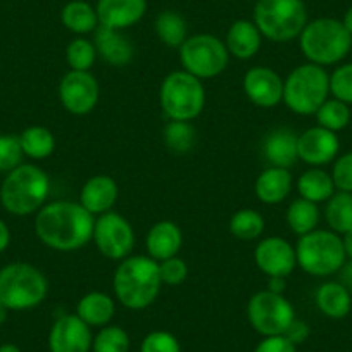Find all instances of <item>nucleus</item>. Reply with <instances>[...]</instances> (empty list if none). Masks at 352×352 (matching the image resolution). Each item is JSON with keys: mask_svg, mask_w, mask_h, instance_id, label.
Returning <instances> with one entry per match:
<instances>
[{"mask_svg": "<svg viewBox=\"0 0 352 352\" xmlns=\"http://www.w3.org/2000/svg\"><path fill=\"white\" fill-rule=\"evenodd\" d=\"M96 216L80 202H47L35 218V233L40 242L57 252H74L92 242Z\"/></svg>", "mask_w": 352, "mask_h": 352, "instance_id": "nucleus-1", "label": "nucleus"}, {"mask_svg": "<svg viewBox=\"0 0 352 352\" xmlns=\"http://www.w3.org/2000/svg\"><path fill=\"white\" fill-rule=\"evenodd\" d=\"M162 282L159 263L148 256H128L113 275L114 299L130 311H144L157 300Z\"/></svg>", "mask_w": 352, "mask_h": 352, "instance_id": "nucleus-2", "label": "nucleus"}, {"mask_svg": "<svg viewBox=\"0 0 352 352\" xmlns=\"http://www.w3.org/2000/svg\"><path fill=\"white\" fill-rule=\"evenodd\" d=\"M50 178L40 166L23 162L8 173L0 187V202L14 216L38 212L47 204Z\"/></svg>", "mask_w": 352, "mask_h": 352, "instance_id": "nucleus-3", "label": "nucleus"}, {"mask_svg": "<svg viewBox=\"0 0 352 352\" xmlns=\"http://www.w3.org/2000/svg\"><path fill=\"white\" fill-rule=\"evenodd\" d=\"M299 45L307 63L321 67L335 66L351 52L352 35L340 19L318 18L307 21L299 36Z\"/></svg>", "mask_w": 352, "mask_h": 352, "instance_id": "nucleus-4", "label": "nucleus"}, {"mask_svg": "<svg viewBox=\"0 0 352 352\" xmlns=\"http://www.w3.org/2000/svg\"><path fill=\"white\" fill-rule=\"evenodd\" d=\"M328 97L330 74L318 64H300L283 78V104L299 116H314Z\"/></svg>", "mask_w": 352, "mask_h": 352, "instance_id": "nucleus-5", "label": "nucleus"}, {"mask_svg": "<svg viewBox=\"0 0 352 352\" xmlns=\"http://www.w3.org/2000/svg\"><path fill=\"white\" fill-rule=\"evenodd\" d=\"M297 266L316 278H328L340 272L347 261L342 236L331 230H313L296 243Z\"/></svg>", "mask_w": 352, "mask_h": 352, "instance_id": "nucleus-6", "label": "nucleus"}, {"mask_svg": "<svg viewBox=\"0 0 352 352\" xmlns=\"http://www.w3.org/2000/svg\"><path fill=\"white\" fill-rule=\"evenodd\" d=\"M49 296V280L36 266L11 263L0 270V304L9 311H28Z\"/></svg>", "mask_w": 352, "mask_h": 352, "instance_id": "nucleus-7", "label": "nucleus"}, {"mask_svg": "<svg viewBox=\"0 0 352 352\" xmlns=\"http://www.w3.org/2000/svg\"><path fill=\"white\" fill-rule=\"evenodd\" d=\"M254 25L263 38L287 43L299 38L307 25V9L302 0H257Z\"/></svg>", "mask_w": 352, "mask_h": 352, "instance_id": "nucleus-8", "label": "nucleus"}, {"mask_svg": "<svg viewBox=\"0 0 352 352\" xmlns=\"http://www.w3.org/2000/svg\"><path fill=\"white\" fill-rule=\"evenodd\" d=\"M159 104L169 121H194L206 107L204 81L185 69L171 71L159 88Z\"/></svg>", "mask_w": 352, "mask_h": 352, "instance_id": "nucleus-9", "label": "nucleus"}, {"mask_svg": "<svg viewBox=\"0 0 352 352\" xmlns=\"http://www.w3.org/2000/svg\"><path fill=\"white\" fill-rule=\"evenodd\" d=\"M182 69L199 80H212L228 67L230 54L225 42L211 33L190 35L178 49Z\"/></svg>", "mask_w": 352, "mask_h": 352, "instance_id": "nucleus-10", "label": "nucleus"}, {"mask_svg": "<svg viewBox=\"0 0 352 352\" xmlns=\"http://www.w3.org/2000/svg\"><path fill=\"white\" fill-rule=\"evenodd\" d=\"M247 320L252 330L263 337L283 335L296 320V307L285 294L259 290L247 302Z\"/></svg>", "mask_w": 352, "mask_h": 352, "instance_id": "nucleus-11", "label": "nucleus"}, {"mask_svg": "<svg viewBox=\"0 0 352 352\" xmlns=\"http://www.w3.org/2000/svg\"><path fill=\"white\" fill-rule=\"evenodd\" d=\"M92 242L106 259L120 263L133 254L137 236L131 223L123 214L109 211L96 218Z\"/></svg>", "mask_w": 352, "mask_h": 352, "instance_id": "nucleus-12", "label": "nucleus"}, {"mask_svg": "<svg viewBox=\"0 0 352 352\" xmlns=\"http://www.w3.org/2000/svg\"><path fill=\"white\" fill-rule=\"evenodd\" d=\"M100 87L90 71H67L59 81L60 106L73 116H85L97 107Z\"/></svg>", "mask_w": 352, "mask_h": 352, "instance_id": "nucleus-13", "label": "nucleus"}, {"mask_svg": "<svg viewBox=\"0 0 352 352\" xmlns=\"http://www.w3.org/2000/svg\"><path fill=\"white\" fill-rule=\"evenodd\" d=\"M254 263L268 278L272 276L289 278L297 268L296 245H292L283 236H268L259 240L254 249Z\"/></svg>", "mask_w": 352, "mask_h": 352, "instance_id": "nucleus-14", "label": "nucleus"}, {"mask_svg": "<svg viewBox=\"0 0 352 352\" xmlns=\"http://www.w3.org/2000/svg\"><path fill=\"white\" fill-rule=\"evenodd\" d=\"M94 331L76 313L60 314L49 331V352H92Z\"/></svg>", "mask_w": 352, "mask_h": 352, "instance_id": "nucleus-15", "label": "nucleus"}, {"mask_svg": "<svg viewBox=\"0 0 352 352\" xmlns=\"http://www.w3.org/2000/svg\"><path fill=\"white\" fill-rule=\"evenodd\" d=\"M243 94L254 106L272 109L283 102V78L268 66L250 67L242 80Z\"/></svg>", "mask_w": 352, "mask_h": 352, "instance_id": "nucleus-16", "label": "nucleus"}, {"mask_svg": "<svg viewBox=\"0 0 352 352\" xmlns=\"http://www.w3.org/2000/svg\"><path fill=\"white\" fill-rule=\"evenodd\" d=\"M340 151V140L333 131L321 126H311L299 135V161L309 168H323L337 159Z\"/></svg>", "mask_w": 352, "mask_h": 352, "instance_id": "nucleus-17", "label": "nucleus"}, {"mask_svg": "<svg viewBox=\"0 0 352 352\" xmlns=\"http://www.w3.org/2000/svg\"><path fill=\"white\" fill-rule=\"evenodd\" d=\"M120 199V187L113 176L96 175L88 178L80 190V204L92 216L113 211Z\"/></svg>", "mask_w": 352, "mask_h": 352, "instance_id": "nucleus-18", "label": "nucleus"}, {"mask_svg": "<svg viewBox=\"0 0 352 352\" xmlns=\"http://www.w3.org/2000/svg\"><path fill=\"white\" fill-rule=\"evenodd\" d=\"M96 9L100 26L123 32L142 21L147 0H99Z\"/></svg>", "mask_w": 352, "mask_h": 352, "instance_id": "nucleus-19", "label": "nucleus"}, {"mask_svg": "<svg viewBox=\"0 0 352 352\" xmlns=\"http://www.w3.org/2000/svg\"><path fill=\"white\" fill-rule=\"evenodd\" d=\"M94 43L100 59L113 67L128 66L135 57L133 43L120 30L99 26L94 33Z\"/></svg>", "mask_w": 352, "mask_h": 352, "instance_id": "nucleus-20", "label": "nucleus"}, {"mask_svg": "<svg viewBox=\"0 0 352 352\" xmlns=\"http://www.w3.org/2000/svg\"><path fill=\"white\" fill-rule=\"evenodd\" d=\"M182 245H184V233L182 228L175 221L162 219L157 221L145 236V250L147 256L154 261L169 259L180 254Z\"/></svg>", "mask_w": 352, "mask_h": 352, "instance_id": "nucleus-21", "label": "nucleus"}, {"mask_svg": "<svg viewBox=\"0 0 352 352\" xmlns=\"http://www.w3.org/2000/svg\"><path fill=\"white\" fill-rule=\"evenodd\" d=\"M297 144H299V133H296L292 128H276L264 140V159L270 162V166L290 169L299 161Z\"/></svg>", "mask_w": 352, "mask_h": 352, "instance_id": "nucleus-22", "label": "nucleus"}, {"mask_svg": "<svg viewBox=\"0 0 352 352\" xmlns=\"http://www.w3.org/2000/svg\"><path fill=\"white\" fill-rule=\"evenodd\" d=\"M294 187V178L290 169L270 166L257 176L254 184V194L263 204L275 206L285 201Z\"/></svg>", "mask_w": 352, "mask_h": 352, "instance_id": "nucleus-23", "label": "nucleus"}, {"mask_svg": "<svg viewBox=\"0 0 352 352\" xmlns=\"http://www.w3.org/2000/svg\"><path fill=\"white\" fill-rule=\"evenodd\" d=\"M225 45L228 49L230 57L239 60H249L257 56L263 45V35L249 19H239L228 28L225 36Z\"/></svg>", "mask_w": 352, "mask_h": 352, "instance_id": "nucleus-24", "label": "nucleus"}, {"mask_svg": "<svg viewBox=\"0 0 352 352\" xmlns=\"http://www.w3.org/2000/svg\"><path fill=\"white\" fill-rule=\"evenodd\" d=\"M74 313L92 330L94 328L107 327L113 321L114 314H116V299L106 292L94 290V292L85 294L78 300Z\"/></svg>", "mask_w": 352, "mask_h": 352, "instance_id": "nucleus-25", "label": "nucleus"}, {"mask_svg": "<svg viewBox=\"0 0 352 352\" xmlns=\"http://www.w3.org/2000/svg\"><path fill=\"white\" fill-rule=\"evenodd\" d=\"M320 313L330 320H344L352 309V294L340 282H324L314 294Z\"/></svg>", "mask_w": 352, "mask_h": 352, "instance_id": "nucleus-26", "label": "nucleus"}, {"mask_svg": "<svg viewBox=\"0 0 352 352\" xmlns=\"http://www.w3.org/2000/svg\"><path fill=\"white\" fill-rule=\"evenodd\" d=\"M60 23L66 30L78 36L96 33L99 28V16L97 9L85 0H71L60 11Z\"/></svg>", "mask_w": 352, "mask_h": 352, "instance_id": "nucleus-27", "label": "nucleus"}, {"mask_svg": "<svg viewBox=\"0 0 352 352\" xmlns=\"http://www.w3.org/2000/svg\"><path fill=\"white\" fill-rule=\"evenodd\" d=\"M297 192H299V197L314 204H321V202H327L337 192V188H335L330 173L324 171L323 168H309L299 176Z\"/></svg>", "mask_w": 352, "mask_h": 352, "instance_id": "nucleus-28", "label": "nucleus"}, {"mask_svg": "<svg viewBox=\"0 0 352 352\" xmlns=\"http://www.w3.org/2000/svg\"><path fill=\"white\" fill-rule=\"evenodd\" d=\"M320 219L321 211L320 208H318V204L306 201V199L302 197L290 202L285 212L287 225H289V228L292 230V233H296L297 236H302L306 235V233L316 230L318 225H320Z\"/></svg>", "mask_w": 352, "mask_h": 352, "instance_id": "nucleus-29", "label": "nucleus"}, {"mask_svg": "<svg viewBox=\"0 0 352 352\" xmlns=\"http://www.w3.org/2000/svg\"><path fill=\"white\" fill-rule=\"evenodd\" d=\"M324 221L331 232L344 235L352 230V194L337 190L324 202Z\"/></svg>", "mask_w": 352, "mask_h": 352, "instance_id": "nucleus-30", "label": "nucleus"}, {"mask_svg": "<svg viewBox=\"0 0 352 352\" xmlns=\"http://www.w3.org/2000/svg\"><path fill=\"white\" fill-rule=\"evenodd\" d=\"M154 30L157 38L171 49H180L188 38V25L184 16L176 11L159 12L154 21Z\"/></svg>", "mask_w": 352, "mask_h": 352, "instance_id": "nucleus-31", "label": "nucleus"}, {"mask_svg": "<svg viewBox=\"0 0 352 352\" xmlns=\"http://www.w3.org/2000/svg\"><path fill=\"white\" fill-rule=\"evenodd\" d=\"M23 154L35 161L50 157L56 151V137L45 126H30L19 135Z\"/></svg>", "mask_w": 352, "mask_h": 352, "instance_id": "nucleus-32", "label": "nucleus"}, {"mask_svg": "<svg viewBox=\"0 0 352 352\" xmlns=\"http://www.w3.org/2000/svg\"><path fill=\"white\" fill-rule=\"evenodd\" d=\"M230 233L239 240H257L264 233L266 223L263 214L256 209H239L235 214L230 218L228 223Z\"/></svg>", "mask_w": 352, "mask_h": 352, "instance_id": "nucleus-33", "label": "nucleus"}, {"mask_svg": "<svg viewBox=\"0 0 352 352\" xmlns=\"http://www.w3.org/2000/svg\"><path fill=\"white\" fill-rule=\"evenodd\" d=\"M314 116L318 120V126L338 133V131L345 130L351 123V107L342 100L331 97V99L324 100L323 106L316 111Z\"/></svg>", "mask_w": 352, "mask_h": 352, "instance_id": "nucleus-34", "label": "nucleus"}, {"mask_svg": "<svg viewBox=\"0 0 352 352\" xmlns=\"http://www.w3.org/2000/svg\"><path fill=\"white\" fill-rule=\"evenodd\" d=\"M97 54L94 40L76 36L66 47V63L71 71H90L96 64Z\"/></svg>", "mask_w": 352, "mask_h": 352, "instance_id": "nucleus-35", "label": "nucleus"}, {"mask_svg": "<svg viewBox=\"0 0 352 352\" xmlns=\"http://www.w3.org/2000/svg\"><path fill=\"white\" fill-rule=\"evenodd\" d=\"M166 147L175 154H187L194 148L195 144V128L188 121H169L164 128Z\"/></svg>", "mask_w": 352, "mask_h": 352, "instance_id": "nucleus-36", "label": "nucleus"}, {"mask_svg": "<svg viewBox=\"0 0 352 352\" xmlns=\"http://www.w3.org/2000/svg\"><path fill=\"white\" fill-rule=\"evenodd\" d=\"M130 335L118 324L99 328L94 335L92 352H130Z\"/></svg>", "mask_w": 352, "mask_h": 352, "instance_id": "nucleus-37", "label": "nucleus"}, {"mask_svg": "<svg viewBox=\"0 0 352 352\" xmlns=\"http://www.w3.org/2000/svg\"><path fill=\"white\" fill-rule=\"evenodd\" d=\"M330 96L352 106V63L340 64L330 74Z\"/></svg>", "mask_w": 352, "mask_h": 352, "instance_id": "nucleus-38", "label": "nucleus"}, {"mask_svg": "<svg viewBox=\"0 0 352 352\" xmlns=\"http://www.w3.org/2000/svg\"><path fill=\"white\" fill-rule=\"evenodd\" d=\"M23 148L19 137L0 135V173H9L23 164Z\"/></svg>", "mask_w": 352, "mask_h": 352, "instance_id": "nucleus-39", "label": "nucleus"}, {"mask_svg": "<svg viewBox=\"0 0 352 352\" xmlns=\"http://www.w3.org/2000/svg\"><path fill=\"white\" fill-rule=\"evenodd\" d=\"M140 352H182V344L171 331L154 330L142 338Z\"/></svg>", "mask_w": 352, "mask_h": 352, "instance_id": "nucleus-40", "label": "nucleus"}, {"mask_svg": "<svg viewBox=\"0 0 352 352\" xmlns=\"http://www.w3.org/2000/svg\"><path fill=\"white\" fill-rule=\"evenodd\" d=\"M159 275L162 285L178 287L188 278V264L180 256L169 257L159 263Z\"/></svg>", "mask_w": 352, "mask_h": 352, "instance_id": "nucleus-41", "label": "nucleus"}, {"mask_svg": "<svg viewBox=\"0 0 352 352\" xmlns=\"http://www.w3.org/2000/svg\"><path fill=\"white\" fill-rule=\"evenodd\" d=\"M330 175L337 190L352 194V152H345L335 159Z\"/></svg>", "mask_w": 352, "mask_h": 352, "instance_id": "nucleus-42", "label": "nucleus"}, {"mask_svg": "<svg viewBox=\"0 0 352 352\" xmlns=\"http://www.w3.org/2000/svg\"><path fill=\"white\" fill-rule=\"evenodd\" d=\"M254 352H297V347L285 335L263 337V340L254 347Z\"/></svg>", "mask_w": 352, "mask_h": 352, "instance_id": "nucleus-43", "label": "nucleus"}, {"mask_svg": "<svg viewBox=\"0 0 352 352\" xmlns=\"http://www.w3.org/2000/svg\"><path fill=\"white\" fill-rule=\"evenodd\" d=\"M283 335H285V337L289 338V340L292 342V344L297 347V345L304 344V342L309 338L311 328H309V324L306 323V321L297 320V318H296V320L290 323V327L287 328V331Z\"/></svg>", "mask_w": 352, "mask_h": 352, "instance_id": "nucleus-44", "label": "nucleus"}, {"mask_svg": "<svg viewBox=\"0 0 352 352\" xmlns=\"http://www.w3.org/2000/svg\"><path fill=\"white\" fill-rule=\"evenodd\" d=\"M338 275V282L352 294V259L345 261V264L340 268V272L337 273Z\"/></svg>", "mask_w": 352, "mask_h": 352, "instance_id": "nucleus-45", "label": "nucleus"}, {"mask_svg": "<svg viewBox=\"0 0 352 352\" xmlns=\"http://www.w3.org/2000/svg\"><path fill=\"white\" fill-rule=\"evenodd\" d=\"M268 290H272L275 294H285L287 278H282V276H272V278H268Z\"/></svg>", "mask_w": 352, "mask_h": 352, "instance_id": "nucleus-46", "label": "nucleus"}, {"mask_svg": "<svg viewBox=\"0 0 352 352\" xmlns=\"http://www.w3.org/2000/svg\"><path fill=\"white\" fill-rule=\"evenodd\" d=\"M9 243H11V232H9V226L0 219V252H4Z\"/></svg>", "mask_w": 352, "mask_h": 352, "instance_id": "nucleus-47", "label": "nucleus"}, {"mask_svg": "<svg viewBox=\"0 0 352 352\" xmlns=\"http://www.w3.org/2000/svg\"><path fill=\"white\" fill-rule=\"evenodd\" d=\"M342 243H344V250L347 259H352V230L342 235Z\"/></svg>", "mask_w": 352, "mask_h": 352, "instance_id": "nucleus-48", "label": "nucleus"}, {"mask_svg": "<svg viewBox=\"0 0 352 352\" xmlns=\"http://www.w3.org/2000/svg\"><path fill=\"white\" fill-rule=\"evenodd\" d=\"M342 23H344L345 30H347V32L352 35V6L347 9V11H345L344 18H342Z\"/></svg>", "mask_w": 352, "mask_h": 352, "instance_id": "nucleus-49", "label": "nucleus"}, {"mask_svg": "<svg viewBox=\"0 0 352 352\" xmlns=\"http://www.w3.org/2000/svg\"><path fill=\"white\" fill-rule=\"evenodd\" d=\"M0 352H23V351L14 344H2L0 345Z\"/></svg>", "mask_w": 352, "mask_h": 352, "instance_id": "nucleus-50", "label": "nucleus"}, {"mask_svg": "<svg viewBox=\"0 0 352 352\" xmlns=\"http://www.w3.org/2000/svg\"><path fill=\"white\" fill-rule=\"evenodd\" d=\"M8 311H9L8 307L0 304V327H2V324H4L6 321H8Z\"/></svg>", "mask_w": 352, "mask_h": 352, "instance_id": "nucleus-51", "label": "nucleus"}, {"mask_svg": "<svg viewBox=\"0 0 352 352\" xmlns=\"http://www.w3.org/2000/svg\"><path fill=\"white\" fill-rule=\"evenodd\" d=\"M250 2H257V0H250Z\"/></svg>", "mask_w": 352, "mask_h": 352, "instance_id": "nucleus-52", "label": "nucleus"}, {"mask_svg": "<svg viewBox=\"0 0 352 352\" xmlns=\"http://www.w3.org/2000/svg\"><path fill=\"white\" fill-rule=\"evenodd\" d=\"M297 352H299V351H297ZM300 352H307V351H300Z\"/></svg>", "mask_w": 352, "mask_h": 352, "instance_id": "nucleus-53", "label": "nucleus"}, {"mask_svg": "<svg viewBox=\"0 0 352 352\" xmlns=\"http://www.w3.org/2000/svg\"><path fill=\"white\" fill-rule=\"evenodd\" d=\"M351 52H352V49H351Z\"/></svg>", "mask_w": 352, "mask_h": 352, "instance_id": "nucleus-54", "label": "nucleus"}]
</instances>
